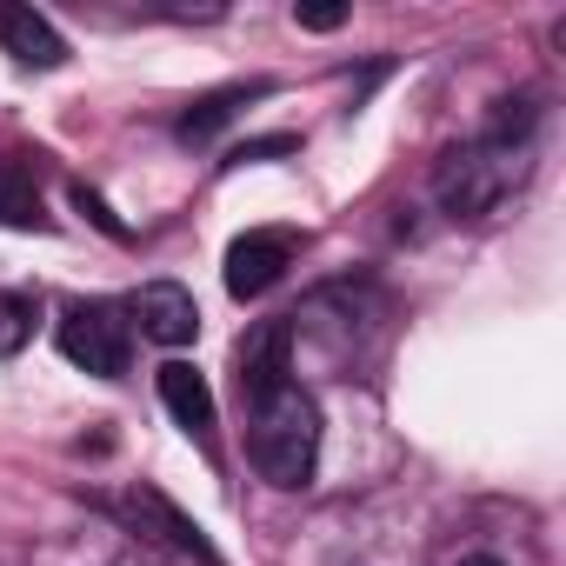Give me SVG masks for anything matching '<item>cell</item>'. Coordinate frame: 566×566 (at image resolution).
<instances>
[{
    "mask_svg": "<svg viewBox=\"0 0 566 566\" xmlns=\"http://www.w3.org/2000/svg\"><path fill=\"white\" fill-rule=\"evenodd\" d=\"M533 101H500V114L486 120V134H473L467 147H453L433 174V193L453 220H480L493 213L526 174H533Z\"/></svg>",
    "mask_w": 566,
    "mask_h": 566,
    "instance_id": "1",
    "label": "cell"
},
{
    "mask_svg": "<svg viewBox=\"0 0 566 566\" xmlns=\"http://www.w3.org/2000/svg\"><path fill=\"white\" fill-rule=\"evenodd\" d=\"M247 460L266 486L294 493L314 480V460H321V407L301 394V380L273 387L247 407Z\"/></svg>",
    "mask_w": 566,
    "mask_h": 566,
    "instance_id": "2",
    "label": "cell"
},
{
    "mask_svg": "<svg viewBox=\"0 0 566 566\" xmlns=\"http://www.w3.org/2000/svg\"><path fill=\"white\" fill-rule=\"evenodd\" d=\"M61 354L81 367V374H94V380H120L127 374V360H134V327H127V314L114 307V301H74L67 314H61Z\"/></svg>",
    "mask_w": 566,
    "mask_h": 566,
    "instance_id": "3",
    "label": "cell"
},
{
    "mask_svg": "<svg viewBox=\"0 0 566 566\" xmlns=\"http://www.w3.org/2000/svg\"><path fill=\"white\" fill-rule=\"evenodd\" d=\"M120 526H134V533H154L160 546H174V553H187V559H200V566H220V553H213V539L200 533V520H187L160 486H127L120 500H101Z\"/></svg>",
    "mask_w": 566,
    "mask_h": 566,
    "instance_id": "4",
    "label": "cell"
},
{
    "mask_svg": "<svg viewBox=\"0 0 566 566\" xmlns=\"http://www.w3.org/2000/svg\"><path fill=\"white\" fill-rule=\"evenodd\" d=\"M301 233L294 227H253L227 247V294L233 301H260L266 287H280V273L294 266Z\"/></svg>",
    "mask_w": 566,
    "mask_h": 566,
    "instance_id": "5",
    "label": "cell"
},
{
    "mask_svg": "<svg viewBox=\"0 0 566 566\" xmlns=\"http://www.w3.org/2000/svg\"><path fill=\"white\" fill-rule=\"evenodd\" d=\"M127 327H140V340L154 347H193L200 334V307L180 280H147V287L127 301Z\"/></svg>",
    "mask_w": 566,
    "mask_h": 566,
    "instance_id": "6",
    "label": "cell"
},
{
    "mask_svg": "<svg viewBox=\"0 0 566 566\" xmlns=\"http://www.w3.org/2000/svg\"><path fill=\"white\" fill-rule=\"evenodd\" d=\"M233 380H240V400L253 407L260 394H273V387H287L294 380V321H260L240 347H233Z\"/></svg>",
    "mask_w": 566,
    "mask_h": 566,
    "instance_id": "7",
    "label": "cell"
},
{
    "mask_svg": "<svg viewBox=\"0 0 566 566\" xmlns=\"http://www.w3.org/2000/svg\"><path fill=\"white\" fill-rule=\"evenodd\" d=\"M0 48H8L21 67H41V74L67 61V41H61V28H54L48 14L21 8V0H8V8H0Z\"/></svg>",
    "mask_w": 566,
    "mask_h": 566,
    "instance_id": "8",
    "label": "cell"
},
{
    "mask_svg": "<svg viewBox=\"0 0 566 566\" xmlns=\"http://www.w3.org/2000/svg\"><path fill=\"white\" fill-rule=\"evenodd\" d=\"M160 400H167V413L187 427V433H213V387H207V374L200 367H187V360H167L160 367Z\"/></svg>",
    "mask_w": 566,
    "mask_h": 566,
    "instance_id": "9",
    "label": "cell"
},
{
    "mask_svg": "<svg viewBox=\"0 0 566 566\" xmlns=\"http://www.w3.org/2000/svg\"><path fill=\"white\" fill-rule=\"evenodd\" d=\"M266 94V81H233V87H213V94H200L187 114H180V140H213L247 101H260Z\"/></svg>",
    "mask_w": 566,
    "mask_h": 566,
    "instance_id": "10",
    "label": "cell"
},
{
    "mask_svg": "<svg viewBox=\"0 0 566 566\" xmlns=\"http://www.w3.org/2000/svg\"><path fill=\"white\" fill-rule=\"evenodd\" d=\"M48 213H41V180H34V167H21V160H8L0 154V227H41Z\"/></svg>",
    "mask_w": 566,
    "mask_h": 566,
    "instance_id": "11",
    "label": "cell"
},
{
    "mask_svg": "<svg viewBox=\"0 0 566 566\" xmlns=\"http://www.w3.org/2000/svg\"><path fill=\"white\" fill-rule=\"evenodd\" d=\"M34 314H41V294H28V287L0 294V360H14L34 340Z\"/></svg>",
    "mask_w": 566,
    "mask_h": 566,
    "instance_id": "12",
    "label": "cell"
},
{
    "mask_svg": "<svg viewBox=\"0 0 566 566\" xmlns=\"http://www.w3.org/2000/svg\"><path fill=\"white\" fill-rule=\"evenodd\" d=\"M294 21H301V28H314V34H327V28H340V21H347V8H294Z\"/></svg>",
    "mask_w": 566,
    "mask_h": 566,
    "instance_id": "13",
    "label": "cell"
},
{
    "mask_svg": "<svg viewBox=\"0 0 566 566\" xmlns=\"http://www.w3.org/2000/svg\"><path fill=\"white\" fill-rule=\"evenodd\" d=\"M460 566H500V559H460Z\"/></svg>",
    "mask_w": 566,
    "mask_h": 566,
    "instance_id": "14",
    "label": "cell"
}]
</instances>
